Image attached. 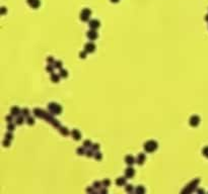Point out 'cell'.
Masks as SVG:
<instances>
[{
	"instance_id": "obj_1",
	"label": "cell",
	"mask_w": 208,
	"mask_h": 194,
	"mask_svg": "<svg viewBox=\"0 0 208 194\" xmlns=\"http://www.w3.org/2000/svg\"><path fill=\"white\" fill-rule=\"evenodd\" d=\"M144 150L148 153H151V152H154V151L157 149V143L155 141H148L144 144Z\"/></svg>"
},
{
	"instance_id": "obj_2",
	"label": "cell",
	"mask_w": 208,
	"mask_h": 194,
	"mask_svg": "<svg viewBox=\"0 0 208 194\" xmlns=\"http://www.w3.org/2000/svg\"><path fill=\"white\" fill-rule=\"evenodd\" d=\"M48 109L53 114H60L62 111V107L57 103H50L48 104Z\"/></svg>"
},
{
	"instance_id": "obj_3",
	"label": "cell",
	"mask_w": 208,
	"mask_h": 194,
	"mask_svg": "<svg viewBox=\"0 0 208 194\" xmlns=\"http://www.w3.org/2000/svg\"><path fill=\"white\" fill-rule=\"evenodd\" d=\"M90 15H91V10L90 8H84L81 11V13H80V19L82 21H88Z\"/></svg>"
},
{
	"instance_id": "obj_4",
	"label": "cell",
	"mask_w": 208,
	"mask_h": 194,
	"mask_svg": "<svg viewBox=\"0 0 208 194\" xmlns=\"http://www.w3.org/2000/svg\"><path fill=\"white\" fill-rule=\"evenodd\" d=\"M96 50V46L93 42H87V44L84 46V51L86 52V53H92V52H95Z\"/></svg>"
},
{
	"instance_id": "obj_5",
	"label": "cell",
	"mask_w": 208,
	"mask_h": 194,
	"mask_svg": "<svg viewBox=\"0 0 208 194\" xmlns=\"http://www.w3.org/2000/svg\"><path fill=\"white\" fill-rule=\"evenodd\" d=\"M199 120H200V119H199L198 116L193 115V116H191V117H190L189 123H190V126H198Z\"/></svg>"
},
{
	"instance_id": "obj_6",
	"label": "cell",
	"mask_w": 208,
	"mask_h": 194,
	"mask_svg": "<svg viewBox=\"0 0 208 194\" xmlns=\"http://www.w3.org/2000/svg\"><path fill=\"white\" fill-rule=\"evenodd\" d=\"M27 2H28V4L31 7H33V8H38L40 6V4H41V2H40V0H27Z\"/></svg>"
},
{
	"instance_id": "obj_7",
	"label": "cell",
	"mask_w": 208,
	"mask_h": 194,
	"mask_svg": "<svg viewBox=\"0 0 208 194\" xmlns=\"http://www.w3.org/2000/svg\"><path fill=\"white\" fill-rule=\"evenodd\" d=\"M88 25L91 29H96L97 27H100V21L97 19H92L88 22Z\"/></svg>"
},
{
	"instance_id": "obj_8",
	"label": "cell",
	"mask_w": 208,
	"mask_h": 194,
	"mask_svg": "<svg viewBox=\"0 0 208 194\" xmlns=\"http://www.w3.org/2000/svg\"><path fill=\"white\" fill-rule=\"evenodd\" d=\"M87 37L90 38V40H91V41H93V40H96V38L97 37V32L96 31V29H91V31H87Z\"/></svg>"
},
{
	"instance_id": "obj_9",
	"label": "cell",
	"mask_w": 208,
	"mask_h": 194,
	"mask_svg": "<svg viewBox=\"0 0 208 194\" xmlns=\"http://www.w3.org/2000/svg\"><path fill=\"white\" fill-rule=\"evenodd\" d=\"M125 175L127 178H132L133 176L135 175V170L133 169V168H127L126 171H125Z\"/></svg>"
},
{
	"instance_id": "obj_10",
	"label": "cell",
	"mask_w": 208,
	"mask_h": 194,
	"mask_svg": "<svg viewBox=\"0 0 208 194\" xmlns=\"http://www.w3.org/2000/svg\"><path fill=\"white\" fill-rule=\"evenodd\" d=\"M144 161H145V155L142 154V153H140L138 155L137 159H136V163L138 164V165H142V164L144 163Z\"/></svg>"
},
{
	"instance_id": "obj_11",
	"label": "cell",
	"mask_w": 208,
	"mask_h": 194,
	"mask_svg": "<svg viewBox=\"0 0 208 194\" xmlns=\"http://www.w3.org/2000/svg\"><path fill=\"white\" fill-rule=\"evenodd\" d=\"M125 162H126V164L127 165H132V164H134L135 162V159H134V157L133 156H130V155H128V156H126V158H125Z\"/></svg>"
},
{
	"instance_id": "obj_12",
	"label": "cell",
	"mask_w": 208,
	"mask_h": 194,
	"mask_svg": "<svg viewBox=\"0 0 208 194\" xmlns=\"http://www.w3.org/2000/svg\"><path fill=\"white\" fill-rule=\"evenodd\" d=\"M71 135H72V136H73V139L76 140V141L80 140V137H81V135H80L79 131H77V129H73L72 132H71Z\"/></svg>"
},
{
	"instance_id": "obj_13",
	"label": "cell",
	"mask_w": 208,
	"mask_h": 194,
	"mask_svg": "<svg viewBox=\"0 0 208 194\" xmlns=\"http://www.w3.org/2000/svg\"><path fill=\"white\" fill-rule=\"evenodd\" d=\"M20 109L18 108L17 106H13L11 108V110H10V113H11V115H13V116H15V115H19L20 114Z\"/></svg>"
},
{
	"instance_id": "obj_14",
	"label": "cell",
	"mask_w": 208,
	"mask_h": 194,
	"mask_svg": "<svg viewBox=\"0 0 208 194\" xmlns=\"http://www.w3.org/2000/svg\"><path fill=\"white\" fill-rule=\"evenodd\" d=\"M116 184L118 186H122V185H125L126 184V178L124 177H119L117 180H116Z\"/></svg>"
},
{
	"instance_id": "obj_15",
	"label": "cell",
	"mask_w": 208,
	"mask_h": 194,
	"mask_svg": "<svg viewBox=\"0 0 208 194\" xmlns=\"http://www.w3.org/2000/svg\"><path fill=\"white\" fill-rule=\"evenodd\" d=\"M59 131H60L61 135H63V136H68L69 135V131L66 127H59Z\"/></svg>"
},
{
	"instance_id": "obj_16",
	"label": "cell",
	"mask_w": 208,
	"mask_h": 194,
	"mask_svg": "<svg viewBox=\"0 0 208 194\" xmlns=\"http://www.w3.org/2000/svg\"><path fill=\"white\" fill-rule=\"evenodd\" d=\"M59 77H60V75H57V74H54V73H52V76H51V80H52L54 83H56V82L59 81Z\"/></svg>"
},
{
	"instance_id": "obj_17",
	"label": "cell",
	"mask_w": 208,
	"mask_h": 194,
	"mask_svg": "<svg viewBox=\"0 0 208 194\" xmlns=\"http://www.w3.org/2000/svg\"><path fill=\"white\" fill-rule=\"evenodd\" d=\"M91 146H92V144H91L90 141H88V140L84 141V143H83V147H84V148H90V147H91Z\"/></svg>"
},
{
	"instance_id": "obj_18",
	"label": "cell",
	"mask_w": 208,
	"mask_h": 194,
	"mask_svg": "<svg viewBox=\"0 0 208 194\" xmlns=\"http://www.w3.org/2000/svg\"><path fill=\"white\" fill-rule=\"evenodd\" d=\"M54 68H58V69H61L62 68V62L61 61H57L54 63Z\"/></svg>"
},
{
	"instance_id": "obj_19",
	"label": "cell",
	"mask_w": 208,
	"mask_h": 194,
	"mask_svg": "<svg viewBox=\"0 0 208 194\" xmlns=\"http://www.w3.org/2000/svg\"><path fill=\"white\" fill-rule=\"evenodd\" d=\"M144 191H145V189H144L143 186H141V185L136 188V192H137V193H144Z\"/></svg>"
},
{
	"instance_id": "obj_20",
	"label": "cell",
	"mask_w": 208,
	"mask_h": 194,
	"mask_svg": "<svg viewBox=\"0 0 208 194\" xmlns=\"http://www.w3.org/2000/svg\"><path fill=\"white\" fill-rule=\"evenodd\" d=\"M22 122H23V117H22V116H18V117L16 118L15 123H16V124H22Z\"/></svg>"
},
{
	"instance_id": "obj_21",
	"label": "cell",
	"mask_w": 208,
	"mask_h": 194,
	"mask_svg": "<svg viewBox=\"0 0 208 194\" xmlns=\"http://www.w3.org/2000/svg\"><path fill=\"white\" fill-rule=\"evenodd\" d=\"M22 116H28V115H29V111H28V109H27V108L22 109Z\"/></svg>"
},
{
	"instance_id": "obj_22",
	"label": "cell",
	"mask_w": 208,
	"mask_h": 194,
	"mask_svg": "<svg viewBox=\"0 0 208 194\" xmlns=\"http://www.w3.org/2000/svg\"><path fill=\"white\" fill-rule=\"evenodd\" d=\"M110 184H111V181H110L109 179H106V180H104L103 181V185L105 187H108V186H110Z\"/></svg>"
},
{
	"instance_id": "obj_23",
	"label": "cell",
	"mask_w": 208,
	"mask_h": 194,
	"mask_svg": "<svg viewBox=\"0 0 208 194\" xmlns=\"http://www.w3.org/2000/svg\"><path fill=\"white\" fill-rule=\"evenodd\" d=\"M59 75H60V77H63V78H64V77H67V75H68V74H67V71L66 70H61L60 71V74H59Z\"/></svg>"
},
{
	"instance_id": "obj_24",
	"label": "cell",
	"mask_w": 208,
	"mask_h": 194,
	"mask_svg": "<svg viewBox=\"0 0 208 194\" xmlns=\"http://www.w3.org/2000/svg\"><path fill=\"white\" fill-rule=\"evenodd\" d=\"M85 151H84V148H78L77 149V154L78 155H84Z\"/></svg>"
},
{
	"instance_id": "obj_25",
	"label": "cell",
	"mask_w": 208,
	"mask_h": 194,
	"mask_svg": "<svg viewBox=\"0 0 208 194\" xmlns=\"http://www.w3.org/2000/svg\"><path fill=\"white\" fill-rule=\"evenodd\" d=\"M126 191L127 192H132L133 191V186L132 185H127L126 186Z\"/></svg>"
},
{
	"instance_id": "obj_26",
	"label": "cell",
	"mask_w": 208,
	"mask_h": 194,
	"mask_svg": "<svg viewBox=\"0 0 208 194\" xmlns=\"http://www.w3.org/2000/svg\"><path fill=\"white\" fill-rule=\"evenodd\" d=\"M27 121H28V124H34V122H35V119H34L33 117H28Z\"/></svg>"
},
{
	"instance_id": "obj_27",
	"label": "cell",
	"mask_w": 208,
	"mask_h": 194,
	"mask_svg": "<svg viewBox=\"0 0 208 194\" xmlns=\"http://www.w3.org/2000/svg\"><path fill=\"white\" fill-rule=\"evenodd\" d=\"M95 158L96 159V160H101V153H96L95 154Z\"/></svg>"
},
{
	"instance_id": "obj_28",
	"label": "cell",
	"mask_w": 208,
	"mask_h": 194,
	"mask_svg": "<svg viewBox=\"0 0 208 194\" xmlns=\"http://www.w3.org/2000/svg\"><path fill=\"white\" fill-rule=\"evenodd\" d=\"M46 70L48 71V72H50V73H53V67L51 66V64H49V66L46 68Z\"/></svg>"
},
{
	"instance_id": "obj_29",
	"label": "cell",
	"mask_w": 208,
	"mask_h": 194,
	"mask_svg": "<svg viewBox=\"0 0 208 194\" xmlns=\"http://www.w3.org/2000/svg\"><path fill=\"white\" fill-rule=\"evenodd\" d=\"M9 145H10L9 140H6V139H5V141L3 142V146H4V147H9Z\"/></svg>"
},
{
	"instance_id": "obj_30",
	"label": "cell",
	"mask_w": 208,
	"mask_h": 194,
	"mask_svg": "<svg viewBox=\"0 0 208 194\" xmlns=\"http://www.w3.org/2000/svg\"><path fill=\"white\" fill-rule=\"evenodd\" d=\"M85 56H86V52H85V51H84V52H81V53L79 54V57H80V58H82V59L85 58Z\"/></svg>"
},
{
	"instance_id": "obj_31",
	"label": "cell",
	"mask_w": 208,
	"mask_h": 194,
	"mask_svg": "<svg viewBox=\"0 0 208 194\" xmlns=\"http://www.w3.org/2000/svg\"><path fill=\"white\" fill-rule=\"evenodd\" d=\"M47 62H48L49 64H52V63H55V62H54V59H53L52 57H49V58H47Z\"/></svg>"
},
{
	"instance_id": "obj_32",
	"label": "cell",
	"mask_w": 208,
	"mask_h": 194,
	"mask_svg": "<svg viewBox=\"0 0 208 194\" xmlns=\"http://www.w3.org/2000/svg\"><path fill=\"white\" fill-rule=\"evenodd\" d=\"M5 139L10 141L12 139V135H11V133H6V135H5Z\"/></svg>"
},
{
	"instance_id": "obj_33",
	"label": "cell",
	"mask_w": 208,
	"mask_h": 194,
	"mask_svg": "<svg viewBox=\"0 0 208 194\" xmlns=\"http://www.w3.org/2000/svg\"><path fill=\"white\" fill-rule=\"evenodd\" d=\"M13 128H14V124H11L9 122V124H8V129H9L10 131H13Z\"/></svg>"
},
{
	"instance_id": "obj_34",
	"label": "cell",
	"mask_w": 208,
	"mask_h": 194,
	"mask_svg": "<svg viewBox=\"0 0 208 194\" xmlns=\"http://www.w3.org/2000/svg\"><path fill=\"white\" fill-rule=\"evenodd\" d=\"M93 187H95V188H101V183L100 182H95V184H93Z\"/></svg>"
},
{
	"instance_id": "obj_35",
	"label": "cell",
	"mask_w": 208,
	"mask_h": 194,
	"mask_svg": "<svg viewBox=\"0 0 208 194\" xmlns=\"http://www.w3.org/2000/svg\"><path fill=\"white\" fill-rule=\"evenodd\" d=\"M86 156L87 157H92L93 156V154H92L91 151H90H90H87V152H86Z\"/></svg>"
},
{
	"instance_id": "obj_36",
	"label": "cell",
	"mask_w": 208,
	"mask_h": 194,
	"mask_svg": "<svg viewBox=\"0 0 208 194\" xmlns=\"http://www.w3.org/2000/svg\"><path fill=\"white\" fill-rule=\"evenodd\" d=\"M99 148H100V146H99V145H96H96H93V147H92V149L95 150V151H96V150H99Z\"/></svg>"
},
{
	"instance_id": "obj_37",
	"label": "cell",
	"mask_w": 208,
	"mask_h": 194,
	"mask_svg": "<svg viewBox=\"0 0 208 194\" xmlns=\"http://www.w3.org/2000/svg\"><path fill=\"white\" fill-rule=\"evenodd\" d=\"M6 120H7V122H11L12 117H11V116H7V117H6Z\"/></svg>"
},
{
	"instance_id": "obj_38",
	"label": "cell",
	"mask_w": 208,
	"mask_h": 194,
	"mask_svg": "<svg viewBox=\"0 0 208 194\" xmlns=\"http://www.w3.org/2000/svg\"><path fill=\"white\" fill-rule=\"evenodd\" d=\"M1 10H2V12H1V13H2V14H4V13H5V11H6V9H5V7H1Z\"/></svg>"
},
{
	"instance_id": "obj_39",
	"label": "cell",
	"mask_w": 208,
	"mask_h": 194,
	"mask_svg": "<svg viewBox=\"0 0 208 194\" xmlns=\"http://www.w3.org/2000/svg\"><path fill=\"white\" fill-rule=\"evenodd\" d=\"M101 193H105V192H107V189H101Z\"/></svg>"
},
{
	"instance_id": "obj_40",
	"label": "cell",
	"mask_w": 208,
	"mask_h": 194,
	"mask_svg": "<svg viewBox=\"0 0 208 194\" xmlns=\"http://www.w3.org/2000/svg\"><path fill=\"white\" fill-rule=\"evenodd\" d=\"M111 2H113V3H117V2H119V0H111Z\"/></svg>"
}]
</instances>
